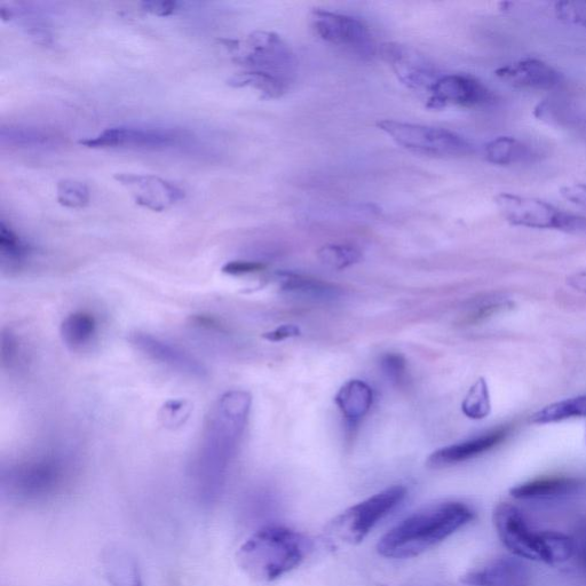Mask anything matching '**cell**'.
<instances>
[{"mask_svg": "<svg viewBox=\"0 0 586 586\" xmlns=\"http://www.w3.org/2000/svg\"><path fill=\"white\" fill-rule=\"evenodd\" d=\"M511 307H512V303L511 302H504V300H501V302L490 303L485 306H481L479 308V310H477L473 313V315L471 316V321L472 322H479V321L485 320V319L489 318V316H492L498 312H501V311L505 310V308H511Z\"/></svg>", "mask_w": 586, "mask_h": 586, "instance_id": "obj_40", "label": "cell"}, {"mask_svg": "<svg viewBox=\"0 0 586 586\" xmlns=\"http://www.w3.org/2000/svg\"><path fill=\"white\" fill-rule=\"evenodd\" d=\"M228 85L236 87V89L252 87L261 93L264 99H279L288 92L290 82L287 79L263 73V71L249 70L229 78Z\"/></svg>", "mask_w": 586, "mask_h": 586, "instance_id": "obj_23", "label": "cell"}, {"mask_svg": "<svg viewBox=\"0 0 586 586\" xmlns=\"http://www.w3.org/2000/svg\"><path fill=\"white\" fill-rule=\"evenodd\" d=\"M530 570L522 559L500 557L462 577L467 586H529Z\"/></svg>", "mask_w": 586, "mask_h": 586, "instance_id": "obj_15", "label": "cell"}, {"mask_svg": "<svg viewBox=\"0 0 586 586\" xmlns=\"http://www.w3.org/2000/svg\"><path fill=\"white\" fill-rule=\"evenodd\" d=\"M57 189L58 202L62 207L82 209L90 203V190L81 181L62 180Z\"/></svg>", "mask_w": 586, "mask_h": 586, "instance_id": "obj_31", "label": "cell"}, {"mask_svg": "<svg viewBox=\"0 0 586 586\" xmlns=\"http://www.w3.org/2000/svg\"><path fill=\"white\" fill-rule=\"evenodd\" d=\"M137 350L161 366L189 378L204 379L208 377V369L193 354L185 348L169 342V340L148 334L136 332L130 338Z\"/></svg>", "mask_w": 586, "mask_h": 586, "instance_id": "obj_11", "label": "cell"}, {"mask_svg": "<svg viewBox=\"0 0 586 586\" xmlns=\"http://www.w3.org/2000/svg\"><path fill=\"white\" fill-rule=\"evenodd\" d=\"M407 488L393 486L344 511L328 527L331 541L346 545L360 544L380 521L405 500Z\"/></svg>", "mask_w": 586, "mask_h": 586, "instance_id": "obj_5", "label": "cell"}, {"mask_svg": "<svg viewBox=\"0 0 586 586\" xmlns=\"http://www.w3.org/2000/svg\"><path fill=\"white\" fill-rule=\"evenodd\" d=\"M312 22L315 33L323 41L346 47L362 58H371L376 52L368 27L358 19L328 11H315Z\"/></svg>", "mask_w": 586, "mask_h": 586, "instance_id": "obj_10", "label": "cell"}, {"mask_svg": "<svg viewBox=\"0 0 586 586\" xmlns=\"http://www.w3.org/2000/svg\"><path fill=\"white\" fill-rule=\"evenodd\" d=\"M250 408L251 397L241 390L224 393L211 408L196 462L197 474L205 485L223 483L243 438Z\"/></svg>", "mask_w": 586, "mask_h": 586, "instance_id": "obj_1", "label": "cell"}, {"mask_svg": "<svg viewBox=\"0 0 586 586\" xmlns=\"http://www.w3.org/2000/svg\"><path fill=\"white\" fill-rule=\"evenodd\" d=\"M509 432V427H500V429L482 434L478 438L442 448L430 456L427 465L433 467V469H440V467L470 461V459L485 454L487 451L501 445L508 438Z\"/></svg>", "mask_w": 586, "mask_h": 586, "instance_id": "obj_17", "label": "cell"}, {"mask_svg": "<svg viewBox=\"0 0 586 586\" xmlns=\"http://www.w3.org/2000/svg\"><path fill=\"white\" fill-rule=\"evenodd\" d=\"M494 525L502 544L514 557L548 565L564 564L574 557V540L558 532H536L516 505L501 503Z\"/></svg>", "mask_w": 586, "mask_h": 586, "instance_id": "obj_4", "label": "cell"}, {"mask_svg": "<svg viewBox=\"0 0 586 586\" xmlns=\"http://www.w3.org/2000/svg\"><path fill=\"white\" fill-rule=\"evenodd\" d=\"M495 204L501 216L513 226L586 232L585 218L562 211L535 197L502 193L495 197Z\"/></svg>", "mask_w": 586, "mask_h": 586, "instance_id": "obj_7", "label": "cell"}, {"mask_svg": "<svg viewBox=\"0 0 586 586\" xmlns=\"http://www.w3.org/2000/svg\"><path fill=\"white\" fill-rule=\"evenodd\" d=\"M380 53L399 81L411 90L430 92L440 77L429 60L408 46L387 43L380 47Z\"/></svg>", "mask_w": 586, "mask_h": 586, "instance_id": "obj_14", "label": "cell"}, {"mask_svg": "<svg viewBox=\"0 0 586 586\" xmlns=\"http://www.w3.org/2000/svg\"><path fill=\"white\" fill-rule=\"evenodd\" d=\"M225 46L234 53L236 62L251 70L263 71L287 79L296 74L297 59L283 39L269 31H255L243 44L224 41Z\"/></svg>", "mask_w": 586, "mask_h": 586, "instance_id": "obj_8", "label": "cell"}, {"mask_svg": "<svg viewBox=\"0 0 586 586\" xmlns=\"http://www.w3.org/2000/svg\"><path fill=\"white\" fill-rule=\"evenodd\" d=\"M324 265L335 269H344L358 264L362 259L360 250L351 245L330 244L323 247L318 253Z\"/></svg>", "mask_w": 586, "mask_h": 586, "instance_id": "obj_30", "label": "cell"}, {"mask_svg": "<svg viewBox=\"0 0 586 586\" xmlns=\"http://www.w3.org/2000/svg\"><path fill=\"white\" fill-rule=\"evenodd\" d=\"M462 410L466 417L475 421L489 416L492 411V402H490L489 388L485 378L478 379L470 388L462 403Z\"/></svg>", "mask_w": 586, "mask_h": 586, "instance_id": "obj_29", "label": "cell"}, {"mask_svg": "<svg viewBox=\"0 0 586 586\" xmlns=\"http://www.w3.org/2000/svg\"><path fill=\"white\" fill-rule=\"evenodd\" d=\"M283 288L314 299H329L337 296L338 290L328 283H324L312 277L284 273L280 275Z\"/></svg>", "mask_w": 586, "mask_h": 586, "instance_id": "obj_27", "label": "cell"}, {"mask_svg": "<svg viewBox=\"0 0 586 586\" xmlns=\"http://www.w3.org/2000/svg\"><path fill=\"white\" fill-rule=\"evenodd\" d=\"M266 266L258 261L234 260L223 267V272L228 275L242 276L264 271Z\"/></svg>", "mask_w": 586, "mask_h": 586, "instance_id": "obj_34", "label": "cell"}, {"mask_svg": "<svg viewBox=\"0 0 586 586\" xmlns=\"http://www.w3.org/2000/svg\"><path fill=\"white\" fill-rule=\"evenodd\" d=\"M30 245L20 237L13 229L5 224L0 223V256L3 263L10 266H20L30 257Z\"/></svg>", "mask_w": 586, "mask_h": 586, "instance_id": "obj_28", "label": "cell"}, {"mask_svg": "<svg viewBox=\"0 0 586 586\" xmlns=\"http://www.w3.org/2000/svg\"><path fill=\"white\" fill-rule=\"evenodd\" d=\"M554 12L562 22L586 28V0L557 3Z\"/></svg>", "mask_w": 586, "mask_h": 586, "instance_id": "obj_32", "label": "cell"}, {"mask_svg": "<svg viewBox=\"0 0 586 586\" xmlns=\"http://www.w3.org/2000/svg\"><path fill=\"white\" fill-rule=\"evenodd\" d=\"M102 566L112 586H144L137 559L120 545H110L104 551Z\"/></svg>", "mask_w": 586, "mask_h": 586, "instance_id": "obj_20", "label": "cell"}, {"mask_svg": "<svg viewBox=\"0 0 586 586\" xmlns=\"http://www.w3.org/2000/svg\"><path fill=\"white\" fill-rule=\"evenodd\" d=\"M193 139L192 132L168 126H116L82 140L81 145L93 149L169 150L187 146Z\"/></svg>", "mask_w": 586, "mask_h": 586, "instance_id": "obj_9", "label": "cell"}, {"mask_svg": "<svg viewBox=\"0 0 586 586\" xmlns=\"http://www.w3.org/2000/svg\"><path fill=\"white\" fill-rule=\"evenodd\" d=\"M584 487L576 478L552 477L521 483L510 490L513 498L520 501H554L572 496Z\"/></svg>", "mask_w": 586, "mask_h": 586, "instance_id": "obj_19", "label": "cell"}, {"mask_svg": "<svg viewBox=\"0 0 586 586\" xmlns=\"http://www.w3.org/2000/svg\"><path fill=\"white\" fill-rule=\"evenodd\" d=\"M61 338L70 350L81 351L89 347L97 338L99 323L89 312L71 313L61 323Z\"/></svg>", "mask_w": 586, "mask_h": 586, "instance_id": "obj_22", "label": "cell"}, {"mask_svg": "<svg viewBox=\"0 0 586 586\" xmlns=\"http://www.w3.org/2000/svg\"><path fill=\"white\" fill-rule=\"evenodd\" d=\"M583 417H586V395L551 403V405L538 410L530 418V422L545 425Z\"/></svg>", "mask_w": 586, "mask_h": 586, "instance_id": "obj_25", "label": "cell"}, {"mask_svg": "<svg viewBox=\"0 0 586 586\" xmlns=\"http://www.w3.org/2000/svg\"><path fill=\"white\" fill-rule=\"evenodd\" d=\"M313 550L306 535L285 527L267 526L257 530L236 554L237 564L258 582H274L298 568Z\"/></svg>", "mask_w": 586, "mask_h": 586, "instance_id": "obj_3", "label": "cell"}, {"mask_svg": "<svg viewBox=\"0 0 586 586\" xmlns=\"http://www.w3.org/2000/svg\"><path fill=\"white\" fill-rule=\"evenodd\" d=\"M384 374L391 382L401 385L406 382L407 362L403 356L397 353L385 354L380 361Z\"/></svg>", "mask_w": 586, "mask_h": 586, "instance_id": "obj_33", "label": "cell"}, {"mask_svg": "<svg viewBox=\"0 0 586 586\" xmlns=\"http://www.w3.org/2000/svg\"><path fill=\"white\" fill-rule=\"evenodd\" d=\"M0 137L3 145L25 149H49L57 144L50 133L29 126H7Z\"/></svg>", "mask_w": 586, "mask_h": 586, "instance_id": "obj_26", "label": "cell"}, {"mask_svg": "<svg viewBox=\"0 0 586 586\" xmlns=\"http://www.w3.org/2000/svg\"><path fill=\"white\" fill-rule=\"evenodd\" d=\"M560 194L565 200L586 209V185L574 184L562 187Z\"/></svg>", "mask_w": 586, "mask_h": 586, "instance_id": "obj_37", "label": "cell"}, {"mask_svg": "<svg viewBox=\"0 0 586 586\" xmlns=\"http://www.w3.org/2000/svg\"><path fill=\"white\" fill-rule=\"evenodd\" d=\"M567 284L570 288L586 295V271L570 275L567 279Z\"/></svg>", "mask_w": 586, "mask_h": 586, "instance_id": "obj_41", "label": "cell"}, {"mask_svg": "<svg viewBox=\"0 0 586 586\" xmlns=\"http://www.w3.org/2000/svg\"><path fill=\"white\" fill-rule=\"evenodd\" d=\"M474 517L471 506L462 502L427 506L380 538L377 551L388 559L416 558L469 525Z\"/></svg>", "mask_w": 586, "mask_h": 586, "instance_id": "obj_2", "label": "cell"}, {"mask_svg": "<svg viewBox=\"0 0 586 586\" xmlns=\"http://www.w3.org/2000/svg\"><path fill=\"white\" fill-rule=\"evenodd\" d=\"M427 108L441 109L448 105L480 107L492 104L494 94L477 78L464 74L440 76L430 90Z\"/></svg>", "mask_w": 586, "mask_h": 586, "instance_id": "obj_12", "label": "cell"}, {"mask_svg": "<svg viewBox=\"0 0 586 586\" xmlns=\"http://www.w3.org/2000/svg\"><path fill=\"white\" fill-rule=\"evenodd\" d=\"M496 76L502 81L520 89L549 91L557 87L562 76L556 68H553L542 60L524 59L496 70Z\"/></svg>", "mask_w": 586, "mask_h": 586, "instance_id": "obj_16", "label": "cell"}, {"mask_svg": "<svg viewBox=\"0 0 586 586\" xmlns=\"http://www.w3.org/2000/svg\"><path fill=\"white\" fill-rule=\"evenodd\" d=\"M115 180L129 190L140 207L163 212L185 199V192L173 182L150 174L117 173Z\"/></svg>", "mask_w": 586, "mask_h": 586, "instance_id": "obj_13", "label": "cell"}, {"mask_svg": "<svg viewBox=\"0 0 586 586\" xmlns=\"http://www.w3.org/2000/svg\"><path fill=\"white\" fill-rule=\"evenodd\" d=\"M300 335V330L297 326H293V324H284L271 332H267L263 337L268 340V342L272 343H279L283 342L285 339L295 338Z\"/></svg>", "mask_w": 586, "mask_h": 586, "instance_id": "obj_39", "label": "cell"}, {"mask_svg": "<svg viewBox=\"0 0 586 586\" xmlns=\"http://www.w3.org/2000/svg\"><path fill=\"white\" fill-rule=\"evenodd\" d=\"M574 540V557L578 564L586 570V518L578 527Z\"/></svg>", "mask_w": 586, "mask_h": 586, "instance_id": "obj_38", "label": "cell"}, {"mask_svg": "<svg viewBox=\"0 0 586 586\" xmlns=\"http://www.w3.org/2000/svg\"><path fill=\"white\" fill-rule=\"evenodd\" d=\"M62 469L59 456H39L15 466L10 472V482L23 490L45 489L57 482Z\"/></svg>", "mask_w": 586, "mask_h": 586, "instance_id": "obj_18", "label": "cell"}, {"mask_svg": "<svg viewBox=\"0 0 586 586\" xmlns=\"http://www.w3.org/2000/svg\"><path fill=\"white\" fill-rule=\"evenodd\" d=\"M2 360L4 364L7 366H12L15 360L18 359L19 356V342L18 338L12 334L11 331L4 332L2 338Z\"/></svg>", "mask_w": 586, "mask_h": 586, "instance_id": "obj_36", "label": "cell"}, {"mask_svg": "<svg viewBox=\"0 0 586 586\" xmlns=\"http://www.w3.org/2000/svg\"><path fill=\"white\" fill-rule=\"evenodd\" d=\"M378 129L395 144L416 154L433 157H461L473 150L471 142L461 134L433 126L384 120Z\"/></svg>", "mask_w": 586, "mask_h": 586, "instance_id": "obj_6", "label": "cell"}, {"mask_svg": "<svg viewBox=\"0 0 586 586\" xmlns=\"http://www.w3.org/2000/svg\"><path fill=\"white\" fill-rule=\"evenodd\" d=\"M142 10L147 13L156 15V17H171V15L176 14L179 10L180 3L178 2H165V0H161V2H157V0H152V2H144L141 4Z\"/></svg>", "mask_w": 586, "mask_h": 586, "instance_id": "obj_35", "label": "cell"}, {"mask_svg": "<svg viewBox=\"0 0 586 586\" xmlns=\"http://www.w3.org/2000/svg\"><path fill=\"white\" fill-rule=\"evenodd\" d=\"M335 401L347 421L355 423L369 413L374 402V392L362 380L352 379L340 388Z\"/></svg>", "mask_w": 586, "mask_h": 586, "instance_id": "obj_21", "label": "cell"}, {"mask_svg": "<svg viewBox=\"0 0 586 586\" xmlns=\"http://www.w3.org/2000/svg\"><path fill=\"white\" fill-rule=\"evenodd\" d=\"M486 160L495 165H513L532 160L533 149L525 142L513 137H498L488 142Z\"/></svg>", "mask_w": 586, "mask_h": 586, "instance_id": "obj_24", "label": "cell"}]
</instances>
